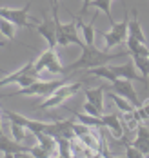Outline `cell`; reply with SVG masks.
<instances>
[{"mask_svg": "<svg viewBox=\"0 0 149 158\" xmlns=\"http://www.w3.org/2000/svg\"><path fill=\"white\" fill-rule=\"evenodd\" d=\"M69 15L73 18L69 24H62L58 18L53 16L55 22H56V46H60V48H67L69 44H77V46L84 44L80 40V36H78V33H77V15L71 13V11H69Z\"/></svg>", "mask_w": 149, "mask_h": 158, "instance_id": "obj_3", "label": "cell"}, {"mask_svg": "<svg viewBox=\"0 0 149 158\" xmlns=\"http://www.w3.org/2000/svg\"><path fill=\"white\" fill-rule=\"evenodd\" d=\"M67 77H64V78H56V80H46V82H38V80H35L33 84H29V85H26V87H22L20 91H17V93H11V95L7 96H49L53 95L60 85H64L66 84Z\"/></svg>", "mask_w": 149, "mask_h": 158, "instance_id": "obj_2", "label": "cell"}, {"mask_svg": "<svg viewBox=\"0 0 149 158\" xmlns=\"http://www.w3.org/2000/svg\"><path fill=\"white\" fill-rule=\"evenodd\" d=\"M111 91L116 93V95L124 96V98H127L131 104H135L136 107L140 106V102H138V95H136V91H135V87H133V80H127V78H116L115 82H111Z\"/></svg>", "mask_w": 149, "mask_h": 158, "instance_id": "obj_11", "label": "cell"}, {"mask_svg": "<svg viewBox=\"0 0 149 158\" xmlns=\"http://www.w3.org/2000/svg\"><path fill=\"white\" fill-rule=\"evenodd\" d=\"M127 24H129V15H127V11H126L122 22L111 24V29H109V31L102 33L106 51L116 48V46H120V44H124V42L127 40V36H129V35H127Z\"/></svg>", "mask_w": 149, "mask_h": 158, "instance_id": "obj_6", "label": "cell"}, {"mask_svg": "<svg viewBox=\"0 0 149 158\" xmlns=\"http://www.w3.org/2000/svg\"><path fill=\"white\" fill-rule=\"evenodd\" d=\"M31 156H36V158H44V156H49L48 155V151L38 143V145H33L31 147Z\"/></svg>", "mask_w": 149, "mask_h": 158, "instance_id": "obj_27", "label": "cell"}, {"mask_svg": "<svg viewBox=\"0 0 149 158\" xmlns=\"http://www.w3.org/2000/svg\"><path fill=\"white\" fill-rule=\"evenodd\" d=\"M127 35L133 36V38H136V40L142 42V44H147L146 35H144V29H142V24H140V20H138V11H136V9H133V13H131L129 24H127Z\"/></svg>", "mask_w": 149, "mask_h": 158, "instance_id": "obj_13", "label": "cell"}, {"mask_svg": "<svg viewBox=\"0 0 149 158\" xmlns=\"http://www.w3.org/2000/svg\"><path fill=\"white\" fill-rule=\"evenodd\" d=\"M0 153L4 156H31V147L22 145V142H17L15 138L0 135Z\"/></svg>", "mask_w": 149, "mask_h": 158, "instance_id": "obj_9", "label": "cell"}, {"mask_svg": "<svg viewBox=\"0 0 149 158\" xmlns=\"http://www.w3.org/2000/svg\"><path fill=\"white\" fill-rule=\"evenodd\" d=\"M35 29L48 42V48H56V22H55L53 16H48L44 13V20L38 22L35 26Z\"/></svg>", "mask_w": 149, "mask_h": 158, "instance_id": "obj_10", "label": "cell"}, {"mask_svg": "<svg viewBox=\"0 0 149 158\" xmlns=\"http://www.w3.org/2000/svg\"><path fill=\"white\" fill-rule=\"evenodd\" d=\"M0 33L7 38V40H15V33H17V24L6 20V18H0Z\"/></svg>", "mask_w": 149, "mask_h": 158, "instance_id": "obj_20", "label": "cell"}, {"mask_svg": "<svg viewBox=\"0 0 149 158\" xmlns=\"http://www.w3.org/2000/svg\"><path fill=\"white\" fill-rule=\"evenodd\" d=\"M84 111H85L87 114H93V116H102V111H100L97 106H93L91 102H85V104H84Z\"/></svg>", "mask_w": 149, "mask_h": 158, "instance_id": "obj_26", "label": "cell"}, {"mask_svg": "<svg viewBox=\"0 0 149 158\" xmlns=\"http://www.w3.org/2000/svg\"><path fill=\"white\" fill-rule=\"evenodd\" d=\"M109 67L113 69V73H115L118 78L136 80V82H142L144 85H147V78H144V77L136 71V67H135V62H133V60L122 64V65H109Z\"/></svg>", "mask_w": 149, "mask_h": 158, "instance_id": "obj_12", "label": "cell"}, {"mask_svg": "<svg viewBox=\"0 0 149 158\" xmlns=\"http://www.w3.org/2000/svg\"><path fill=\"white\" fill-rule=\"evenodd\" d=\"M133 62H135V67L140 71V75L144 78L149 77V56H133Z\"/></svg>", "mask_w": 149, "mask_h": 158, "instance_id": "obj_23", "label": "cell"}, {"mask_svg": "<svg viewBox=\"0 0 149 158\" xmlns=\"http://www.w3.org/2000/svg\"><path fill=\"white\" fill-rule=\"evenodd\" d=\"M58 2L60 0H51V9H53V16L58 18Z\"/></svg>", "mask_w": 149, "mask_h": 158, "instance_id": "obj_28", "label": "cell"}, {"mask_svg": "<svg viewBox=\"0 0 149 158\" xmlns=\"http://www.w3.org/2000/svg\"><path fill=\"white\" fill-rule=\"evenodd\" d=\"M80 87H82V82H75V84H64V85H60L53 95H49V96L44 98V102L38 106V109L40 111H48V109H51V107L62 106L69 96L77 95Z\"/></svg>", "mask_w": 149, "mask_h": 158, "instance_id": "obj_7", "label": "cell"}, {"mask_svg": "<svg viewBox=\"0 0 149 158\" xmlns=\"http://www.w3.org/2000/svg\"><path fill=\"white\" fill-rule=\"evenodd\" d=\"M109 91L106 85H100V87H95V89H85L84 95L87 98V102H91L93 106H97L100 111H104V93Z\"/></svg>", "mask_w": 149, "mask_h": 158, "instance_id": "obj_15", "label": "cell"}, {"mask_svg": "<svg viewBox=\"0 0 149 158\" xmlns=\"http://www.w3.org/2000/svg\"><path fill=\"white\" fill-rule=\"evenodd\" d=\"M82 55L77 62H73L71 65L66 67V75L71 71H78V69H91V67H97V65H104V64H109L111 60H116L120 56H126L129 55V51H122V53H109V51H100L97 46H87L84 42L82 46Z\"/></svg>", "mask_w": 149, "mask_h": 158, "instance_id": "obj_1", "label": "cell"}, {"mask_svg": "<svg viewBox=\"0 0 149 158\" xmlns=\"http://www.w3.org/2000/svg\"><path fill=\"white\" fill-rule=\"evenodd\" d=\"M111 2L113 0H91L89 7H95L98 11H104L106 16H107V20H109V24H115V18L111 15Z\"/></svg>", "mask_w": 149, "mask_h": 158, "instance_id": "obj_18", "label": "cell"}, {"mask_svg": "<svg viewBox=\"0 0 149 158\" xmlns=\"http://www.w3.org/2000/svg\"><path fill=\"white\" fill-rule=\"evenodd\" d=\"M89 4H91V0H82V7H80V15H85V13H87V9H89Z\"/></svg>", "mask_w": 149, "mask_h": 158, "instance_id": "obj_29", "label": "cell"}, {"mask_svg": "<svg viewBox=\"0 0 149 158\" xmlns=\"http://www.w3.org/2000/svg\"><path fill=\"white\" fill-rule=\"evenodd\" d=\"M11 133H13V138H15L17 142H24V140H26V127L24 126L11 122Z\"/></svg>", "mask_w": 149, "mask_h": 158, "instance_id": "obj_24", "label": "cell"}, {"mask_svg": "<svg viewBox=\"0 0 149 158\" xmlns=\"http://www.w3.org/2000/svg\"><path fill=\"white\" fill-rule=\"evenodd\" d=\"M75 116H77V120L78 122H82V124H87V126L95 127V126H102V116H93V114H84V113H77V111H71Z\"/></svg>", "mask_w": 149, "mask_h": 158, "instance_id": "obj_21", "label": "cell"}, {"mask_svg": "<svg viewBox=\"0 0 149 158\" xmlns=\"http://www.w3.org/2000/svg\"><path fill=\"white\" fill-rule=\"evenodd\" d=\"M102 126L109 127V129H111V135H113L115 138H118V140L124 136L122 120H120V116H116V114H102Z\"/></svg>", "mask_w": 149, "mask_h": 158, "instance_id": "obj_14", "label": "cell"}, {"mask_svg": "<svg viewBox=\"0 0 149 158\" xmlns=\"http://www.w3.org/2000/svg\"><path fill=\"white\" fill-rule=\"evenodd\" d=\"M109 98L115 102V106L118 107V109L122 111V113H131V111L136 109V106H131V102L127 100V98H124V96H120V95H116V93H109Z\"/></svg>", "mask_w": 149, "mask_h": 158, "instance_id": "obj_19", "label": "cell"}, {"mask_svg": "<svg viewBox=\"0 0 149 158\" xmlns=\"http://www.w3.org/2000/svg\"><path fill=\"white\" fill-rule=\"evenodd\" d=\"M126 46H127V51H129L131 56H149L147 44H142V42H138V40L133 38V36H127Z\"/></svg>", "mask_w": 149, "mask_h": 158, "instance_id": "obj_16", "label": "cell"}, {"mask_svg": "<svg viewBox=\"0 0 149 158\" xmlns=\"http://www.w3.org/2000/svg\"><path fill=\"white\" fill-rule=\"evenodd\" d=\"M93 77H100V78H106L107 82H115L118 77H116L115 73H113V69L107 65V64H104V65H97V67H91V69H87Z\"/></svg>", "mask_w": 149, "mask_h": 158, "instance_id": "obj_17", "label": "cell"}, {"mask_svg": "<svg viewBox=\"0 0 149 158\" xmlns=\"http://www.w3.org/2000/svg\"><path fill=\"white\" fill-rule=\"evenodd\" d=\"M36 78H38V73L35 69V62H26L22 67H18L17 71L6 75L0 80V87H4L7 84H18L20 87H26V85L33 84Z\"/></svg>", "mask_w": 149, "mask_h": 158, "instance_id": "obj_5", "label": "cell"}, {"mask_svg": "<svg viewBox=\"0 0 149 158\" xmlns=\"http://www.w3.org/2000/svg\"><path fill=\"white\" fill-rule=\"evenodd\" d=\"M124 143H126V156L127 158H142L144 156V153L138 147H135L131 142H124Z\"/></svg>", "mask_w": 149, "mask_h": 158, "instance_id": "obj_25", "label": "cell"}, {"mask_svg": "<svg viewBox=\"0 0 149 158\" xmlns=\"http://www.w3.org/2000/svg\"><path fill=\"white\" fill-rule=\"evenodd\" d=\"M35 69L38 75L42 71H48L53 75H66V67L56 55V48H48L44 53H40V56L35 60Z\"/></svg>", "mask_w": 149, "mask_h": 158, "instance_id": "obj_4", "label": "cell"}, {"mask_svg": "<svg viewBox=\"0 0 149 158\" xmlns=\"http://www.w3.org/2000/svg\"><path fill=\"white\" fill-rule=\"evenodd\" d=\"M29 9H31V2H27L24 7H0V18H6V20L17 24L18 27L35 29V26L38 22L29 20Z\"/></svg>", "mask_w": 149, "mask_h": 158, "instance_id": "obj_8", "label": "cell"}, {"mask_svg": "<svg viewBox=\"0 0 149 158\" xmlns=\"http://www.w3.org/2000/svg\"><path fill=\"white\" fill-rule=\"evenodd\" d=\"M71 147V140L66 136H56V149H58V156H71L73 153L69 151Z\"/></svg>", "mask_w": 149, "mask_h": 158, "instance_id": "obj_22", "label": "cell"}, {"mask_svg": "<svg viewBox=\"0 0 149 158\" xmlns=\"http://www.w3.org/2000/svg\"><path fill=\"white\" fill-rule=\"evenodd\" d=\"M0 48H6V42H0Z\"/></svg>", "mask_w": 149, "mask_h": 158, "instance_id": "obj_31", "label": "cell"}, {"mask_svg": "<svg viewBox=\"0 0 149 158\" xmlns=\"http://www.w3.org/2000/svg\"><path fill=\"white\" fill-rule=\"evenodd\" d=\"M2 114V113H0ZM0 135H4V131H2V118H0Z\"/></svg>", "mask_w": 149, "mask_h": 158, "instance_id": "obj_30", "label": "cell"}]
</instances>
